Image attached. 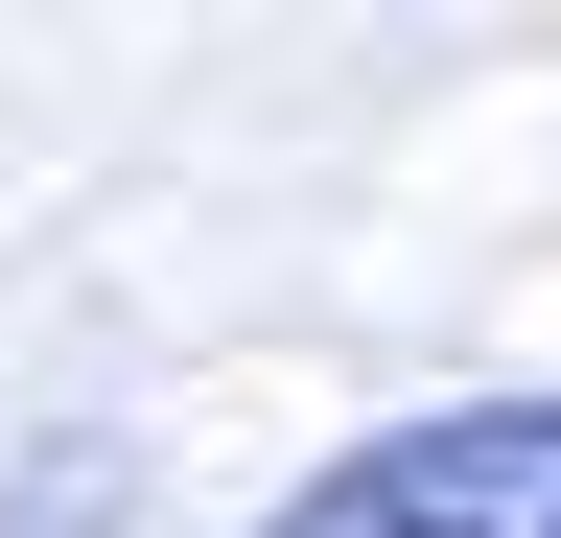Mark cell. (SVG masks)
Masks as SVG:
<instances>
[{
	"label": "cell",
	"instance_id": "6da1fadb",
	"mask_svg": "<svg viewBox=\"0 0 561 538\" xmlns=\"http://www.w3.org/2000/svg\"><path fill=\"white\" fill-rule=\"evenodd\" d=\"M257 538H561V398H445V422L328 445Z\"/></svg>",
	"mask_w": 561,
	"mask_h": 538
}]
</instances>
